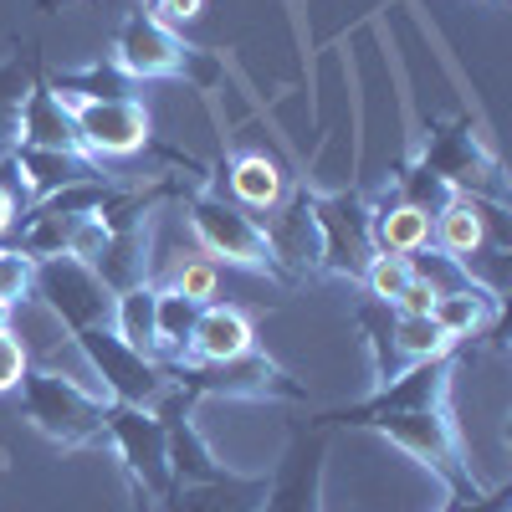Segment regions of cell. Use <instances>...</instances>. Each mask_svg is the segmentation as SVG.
<instances>
[{"mask_svg":"<svg viewBox=\"0 0 512 512\" xmlns=\"http://www.w3.org/2000/svg\"><path fill=\"white\" fill-rule=\"evenodd\" d=\"M31 282H36V262L16 246H0V303L16 308L31 297Z\"/></svg>","mask_w":512,"mask_h":512,"instance_id":"1f68e13d","label":"cell"},{"mask_svg":"<svg viewBox=\"0 0 512 512\" xmlns=\"http://www.w3.org/2000/svg\"><path fill=\"white\" fill-rule=\"evenodd\" d=\"M72 344H77L82 359H88L93 379H103V390H108L113 405L154 410V400L169 390V384H175L159 359H149V354H139V349H128L113 328H82V333H72Z\"/></svg>","mask_w":512,"mask_h":512,"instance_id":"5b68a950","label":"cell"},{"mask_svg":"<svg viewBox=\"0 0 512 512\" xmlns=\"http://www.w3.org/2000/svg\"><path fill=\"white\" fill-rule=\"evenodd\" d=\"M169 292H180V297H190V303H216V292H221V267L210 262V256L200 251V256H185V262L169 272V282H164Z\"/></svg>","mask_w":512,"mask_h":512,"instance_id":"f546056e","label":"cell"},{"mask_svg":"<svg viewBox=\"0 0 512 512\" xmlns=\"http://www.w3.org/2000/svg\"><path fill=\"white\" fill-rule=\"evenodd\" d=\"M113 47H118V67L134 77V82H144V77H190L195 88H210V82L221 77V62L216 57L200 52V47H185L180 31L154 21L149 11L128 16L118 26Z\"/></svg>","mask_w":512,"mask_h":512,"instance_id":"3957f363","label":"cell"},{"mask_svg":"<svg viewBox=\"0 0 512 512\" xmlns=\"http://www.w3.org/2000/svg\"><path fill=\"white\" fill-rule=\"evenodd\" d=\"M195 318H200V303H190V297L159 287V297H154V359L159 354H180L185 359Z\"/></svg>","mask_w":512,"mask_h":512,"instance_id":"484cf974","label":"cell"},{"mask_svg":"<svg viewBox=\"0 0 512 512\" xmlns=\"http://www.w3.org/2000/svg\"><path fill=\"white\" fill-rule=\"evenodd\" d=\"M26 180H21V169H16V159L11 154H0V236H6L11 226H16V216L26 210Z\"/></svg>","mask_w":512,"mask_h":512,"instance_id":"d6a6232c","label":"cell"},{"mask_svg":"<svg viewBox=\"0 0 512 512\" xmlns=\"http://www.w3.org/2000/svg\"><path fill=\"white\" fill-rule=\"evenodd\" d=\"M108 441L118 446V456H123V466H128V477H134L139 492L164 497L169 487H175V477H169V436H164V420L154 410L108 400Z\"/></svg>","mask_w":512,"mask_h":512,"instance_id":"7c38bea8","label":"cell"},{"mask_svg":"<svg viewBox=\"0 0 512 512\" xmlns=\"http://www.w3.org/2000/svg\"><path fill=\"white\" fill-rule=\"evenodd\" d=\"M185 216H190V231L200 241V251L210 262H231V267H251V272H272V246H267V231L256 226V216L216 190H195L185 195Z\"/></svg>","mask_w":512,"mask_h":512,"instance_id":"277c9868","label":"cell"},{"mask_svg":"<svg viewBox=\"0 0 512 512\" xmlns=\"http://www.w3.org/2000/svg\"><path fill=\"white\" fill-rule=\"evenodd\" d=\"M451 369H456V359H451V354L425 359V364H410V369H405V374H395L390 384H379V390H374L369 400L318 415V425H369L374 415L436 410V405H446V400H451Z\"/></svg>","mask_w":512,"mask_h":512,"instance_id":"8fae6325","label":"cell"},{"mask_svg":"<svg viewBox=\"0 0 512 512\" xmlns=\"http://www.w3.org/2000/svg\"><path fill=\"white\" fill-rule=\"evenodd\" d=\"M431 303H436V287L431 282H425V277H410V287L395 297V313H431Z\"/></svg>","mask_w":512,"mask_h":512,"instance_id":"8d00e7d4","label":"cell"},{"mask_svg":"<svg viewBox=\"0 0 512 512\" xmlns=\"http://www.w3.org/2000/svg\"><path fill=\"white\" fill-rule=\"evenodd\" d=\"M267 497V477H236L221 472L210 482H175L154 497V512H256Z\"/></svg>","mask_w":512,"mask_h":512,"instance_id":"9a60e30c","label":"cell"},{"mask_svg":"<svg viewBox=\"0 0 512 512\" xmlns=\"http://www.w3.org/2000/svg\"><path fill=\"white\" fill-rule=\"evenodd\" d=\"M390 333H395V349L405 354V364H425V359H441L451 354L456 344L436 328L431 313H395L390 318Z\"/></svg>","mask_w":512,"mask_h":512,"instance_id":"4316f807","label":"cell"},{"mask_svg":"<svg viewBox=\"0 0 512 512\" xmlns=\"http://www.w3.org/2000/svg\"><path fill=\"white\" fill-rule=\"evenodd\" d=\"M16 144H31V149H72V154H82L77 123H72V113L57 103V93L47 88L41 62H36V72H31V88H26V103H21Z\"/></svg>","mask_w":512,"mask_h":512,"instance_id":"2e32d148","label":"cell"},{"mask_svg":"<svg viewBox=\"0 0 512 512\" xmlns=\"http://www.w3.org/2000/svg\"><path fill=\"white\" fill-rule=\"evenodd\" d=\"M400 205H415V210H425V216H441V210L456 200V190L441 180V175H431V169H425L420 159L410 164V169H400V180H395V190H390Z\"/></svg>","mask_w":512,"mask_h":512,"instance_id":"f1b7e54d","label":"cell"},{"mask_svg":"<svg viewBox=\"0 0 512 512\" xmlns=\"http://www.w3.org/2000/svg\"><path fill=\"white\" fill-rule=\"evenodd\" d=\"M431 231L436 221L415 205H400L390 190H384L379 205H369V236H374V251H390V256H415L431 246Z\"/></svg>","mask_w":512,"mask_h":512,"instance_id":"d6986e66","label":"cell"},{"mask_svg":"<svg viewBox=\"0 0 512 512\" xmlns=\"http://www.w3.org/2000/svg\"><path fill=\"white\" fill-rule=\"evenodd\" d=\"M169 379L200 395H226V400H303V384L287 379L282 364H272L267 354H236V359H216V364H175Z\"/></svg>","mask_w":512,"mask_h":512,"instance_id":"52a82bcc","label":"cell"},{"mask_svg":"<svg viewBox=\"0 0 512 512\" xmlns=\"http://www.w3.org/2000/svg\"><path fill=\"white\" fill-rule=\"evenodd\" d=\"M6 323H11V308H6V303H0V333H6Z\"/></svg>","mask_w":512,"mask_h":512,"instance_id":"f35d334b","label":"cell"},{"mask_svg":"<svg viewBox=\"0 0 512 512\" xmlns=\"http://www.w3.org/2000/svg\"><path fill=\"white\" fill-rule=\"evenodd\" d=\"M420 164L431 169V175H441L456 195H477V200H497V205L507 195L502 164L482 149L477 128L466 123V118L431 128V139H425V149H420Z\"/></svg>","mask_w":512,"mask_h":512,"instance_id":"ba28073f","label":"cell"},{"mask_svg":"<svg viewBox=\"0 0 512 512\" xmlns=\"http://www.w3.org/2000/svg\"><path fill=\"white\" fill-rule=\"evenodd\" d=\"M31 297L47 308L67 333L82 328H113V292L103 287V277L88 262H72V256H41L36 262V282Z\"/></svg>","mask_w":512,"mask_h":512,"instance_id":"8992f818","label":"cell"},{"mask_svg":"<svg viewBox=\"0 0 512 512\" xmlns=\"http://www.w3.org/2000/svg\"><path fill=\"white\" fill-rule=\"evenodd\" d=\"M323 456H328V441L318 425L313 431L292 425L277 477H267V497L256 512H323Z\"/></svg>","mask_w":512,"mask_h":512,"instance_id":"4fadbf2b","label":"cell"},{"mask_svg":"<svg viewBox=\"0 0 512 512\" xmlns=\"http://www.w3.org/2000/svg\"><path fill=\"white\" fill-rule=\"evenodd\" d=\"M512 507V487H497V492H466V497H451L446 512H507Z\"/></svg>","mask_w":512,"mask_h":512,"instance_id":"e575fe53","label":"cell"},{"mask_svg":"<svg viewBox=\"0 0 512 512\" xmlns=\"http://www.w3.org/2000/svg\"><path fill=\"white\" fill-rule=\"evenodd\" d=\"M410 277H415V262L410 256H390V251H374V262L364 267V287H369V297L374 303H395V297L410 287Z\"/></svg>","mask_w":512,"mask_h":512,"instance_id":"4dcf8cb0","label":"cell"},{"mask_svg":"<svg viewBox=\"0 0 512 512\" xmlns=\"http://www.w3.org/2000/svg\"><path fill=\"white\" fill-rule=\"evenodd\" d=\"M251 349V318L231 303H205L190 333L185 364H216V359H236Z\"/></svg>","mask_w":512,"mask_h":512,"instance_id":"ac0fdd59","label":"cell"},{"mask_svg":"<svg viewBox=\"0 0 512 512\" xmlns=\"http://www.w3.org/2000/svg\"><path fill=\"white\" fill-rule=\"evenodd\" d=\"M431 318H436V328L451 338V344H461V338H477L482 328L497 323V292H487L482 282L446 287V292H436Z\"/></svg>","mask_w":512,"mask_h":512,"instance_id":"44dd1931","label":"cell"},{"mask_svg":"<svg viewBox=\"0 0 512 512\" xmlns=\"http://www.w3.org/2000/svg\"><path fill=\"white\" fill-rule=\"evenodd\" d=\"M36 57H6L0 62V154L16 149V128H21V103L31 88Z\"/></svg>","mask_w":512,"mask_h":512,"instance_id":"83f0119b","label":"cell"},{"mask_svg":"<svg viewBox=\"0 0 512 512\" xmlns=\"http://www.w3.org/2000/svg\"><path fill=\"white\" fill-rule=\"evenodd\" d=\"M313 221H318V236H323L318 272L359 282L364 267L374 262V236H369V205H364V195L359 190L313 195Z\"/></svg>","mask_w":512,"mask_h":512,"instance_id":"9c48e42d","label":"cell"},{"mask_svg":"<svg viewBox=\"0 0 512 512\" xmlns=\"http://www.w3.org/2000/svg\"><path fill=\"white\" fill-rule=\"evenodd\" d=\"M57 103L72 113L82 154H88V159H128V154H139V149L154 144V123H149V108L139 98L82 103V98L57 93Z\"/></svg>","mask_w":512,"mask_h":512,"instance_id":"30bf717a","label":"cell"},{"mask_svg":"<svg viewBox=\"0 0 512 512\" xmlns=\"http://www.w3.org/2000/svg\"><path fill=\"white\" fill-rule=\"evenodd\" d=\"M359 431H379L384 441H395V446H400L405 456H415L451 497L477 492V477H472V466H466V456H461V436H456V420H451L446 405H436V410L374 415L369 425H359Z\"/></svg>","mask_w":512,"mask_h":512,"instance_id":"7a4b0ae2","label":"cell"},{"mask_svg":"<svg viewBox=\"0 0 512 512\" xmlns=\"http://www.w3.org/2000/svg\"><path fill=\"white\" fill-rule=\"evenodd\" d=\"M134 512H154V497H149V492H139V487H134Z\"/></svg>","mask_w":512,"mask_h":512,"instance_id":"74e56055","label":"cell"},{"mask_svg":"<svg viewBox=\"0 0 512 512\" xmlns=\"http://www.w3.org/2000/svg\"><path fill=\"white\" fill-rule=\"evenodd\" d=\"M93 272L103 277V287L113 297L128 292V287H139V282H149V216L134 221V226L108 231V246H103L98 262H93Z\"/></svg>","mask_w":512,"mask_h":512,"instance_id":"ffe728a7","label":"cell"},{"mask_svg":"<svg viewBox=\"0 0 512 512\" xmlns=\"http://www.w3.org/2000/svg\"><path fill=\"white\" fill-rule=\"evenodd\" d=\"M11 159H16L21 180H26V195H36V200H47V195L67 190V185L103 180L98 159L72 154V149H31V144H16V149H11Z\"/></svg>","mask_w":512,"mask_h":512,"instance_id":"e0dca14e","label":"cell"},{"mask_svg":"<svg viewBox=\"0 0 512 512\" xmlns=\"http://www.w3.org/2000/svg\"><path fill=\"white\" fill-rule=\"evenodd\" d=\"M154 297H159L154 282H139V287L113 297V333L128 349H139L149 359H154Z\"/></svg>","mask_w":512,"mask_h":512,"instance_id":"cb8c5ba5","label":"cell"},{"mask_svg":"<svg viewBox=\"0 0 512 512\" xmlns=\"http://www.w3.org/2000/svg\"><path fill=\"white\" fill-rule=\"evenodd\" d=\"M21 374H26V349H21V338L0 333V395H6V390H16V384H21Z\"/></svg>","mask_w":512,"mask_h":512,"instance_id":"836d02e7","label":"cell"},{"mask_svg":"<svg viewBox=\"0 0 512 512\" xmlns=\"http://www.w3.org/2000/svg\"><path fill=\"white\" fill-rule=\"evenodd\" d=\"M205 11V0H149V16L164 21V26H185Z\"/></svg>","mask_w":512,"mask_h":512,"instance_id":"d590c367","label":"cell"},{"mask_svg":"<svg viewBox=\"0 0 512 512\" xmlns=\"http://www.w3.org/2000/svg\"><path fill=\"white\" fill-rule=\"evenodd\" d=\"M52 93H67V98H82V103H113V98H134V77H128L118 62H93L82 72H57L47 82Z\"/></svg>","mask_w":512,"mask_h":512,"instance_id":"d4e9b609","label":"cell"},{"mask_svg":"<svg viewBox=\"0 0 512 512\" xmlns=\"http://www.w3.org/2000/svg\"><path fill=\"white\" fill-rule=\"evenodd\" d=\"M487 221H482V200L477 195H456L441 216H436V231H431V246L451 262H466V256H477L487 246ZM497 246V241H492Z\"/></svg>","mask_w":512,"mask_h":512,"instance_id":"603a6c76","label":"cell"},{"mask_svg":"<svg viewBox=\"0 0 512 512\" xmlns=\"http://www.w3.org/2000/svg\"><path fill=\"white\" fill-rule=\"evenodd\" d=\"M226 175H231V200L246 210V216H256V210H267V216H272V210L287 200L282 164L267 159V154H256V149L251 154H236Z\"/></svg>","mask_w":512,"mask_h":512,"instance_id":"7402d4cb","label":"cell"},{"mask_svg":"<svg viewBox=\"0 0 512 512\" xmlns=\"http://www.w3.org/2000/svg\"><path fill=\"white\" fill-rule=\"evenodd\" d=\"M21 405L31 415V425L57 446H98L108 441V400L88 384H77L57 369H36L26 364L21 374Z\"/></svg>","mask_w":512,"mask_h":512,"instance_id":"6da1fadb","label":"cell"},{"mask_svg":"<svg viewBox=\"0 0 512 512\" xmlns=\"http://www.w3.org/2000/svg\"><path fill=\"white\" fill-rule=\"evenodd\" d=\"M256 226L267 231L272 272H292V277H313L318 272L323 236H318V221H313V195L308 190L287 195L272 216H256Z\"/></svg>","mask_w":512,"mask_h":512,"instance_id":"5bb4252c","label":"cell"}]
</instances>
